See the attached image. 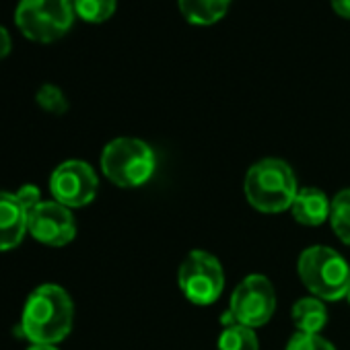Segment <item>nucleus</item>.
I'll list each match as a JSON object with an SVG mask.
<instances>
[{
  "instance_id": "nucleus-4",
  "label": "nucleus",
  "mask_w": 350,
  "mask_h": 350,
  "mask_svg": "<svg viewBox=\"0 0 350 350\" xmlns=\"http://www.w3.org/2000/svg\"><path fill=\"white\" fill-rule=\"evenodd\" d=\"M154 150L140 138H113L101 152V171L118 188L144 186L154 173Z\"/></svg>"
},
{
  "instance_id": "nucleus-23",
  "label": "nucleus",
  "mask_w": 350,
  "mask_h": 350,
  "mask_svg": "<svg viewBox=\"0 0 350 350\" xmlns=\"http://www.w3.org/2000/svg\"><path fill=\"white\" fill-rule=\"evenodd\" d=\"M346 299H348V303H350V286H348V293H346Z\"/></svg>"
},
{
  "instance_id": "nucleus-8",
  "label": "nucleus",
  "mask_w": 350,
  "mask_h": 350,
  "mask_svg": "<svg viewBox=\"0 0 350 350\" xmlns=\"http://www.w3.org/2000/svg\"><path fill=\"white\" fill-rule=\"evenodd\" d=\"M97 173L89 163L79 159L60 163L50 178V192L54 200L66 208H81L91 204L97 196Z\"/></svg>"
},
{
  "instance_id": "nucleus-22",
  "label": "nucleus",
  "mask_w": 350,
  "mask_h": 350,
  "mask_svg": "<svg viewBox=\"0 0 350 350\" xmlns=\"http://www.w3.org/2000/svg\"><path fill=\"white\" fill-rule=\"evenodd\" d=\"M27 350H58L54 344H31Z\"/></svg>"
},
{
  "instance_id": "nucleus-17",
  "label": "nucleus",
  "mask_w": 350,
  "mask_h": 350,
  "mask_svg": "<svg viewBox=\"0 0 350 350\" xmlns=\"http://www.w3.org/2000/svg\"><path fill=\"white\" fill-rule=\"evenodd\" d=\"M36 101L42 109H46L48 113H56V116H62L66 113L68 109V99L64 95V91L56 85H42L38 89V95H36Z\"/></svg>"
},
{
  "instance_id": "nucleus-15",
  "label": "nucleus",
  "mask_w": 350,
  "mask_h": 350,
  "mask_svg": "<svg viewBox=\"0 0 350 350\" xmlns=\"http://www.w3.org/2000/svg\"><path fill=\"white\" fill-rule=\"evenodd\" d=\"M329 225L334 233L350 245V188L342 190L334 196L332 200V211H329Z\"/></svg>"
},
{
  "instance_id": "nucleus-3",
  "label": "nucleus",
  "mask_w": 350,
  "mask_h": 350,
  "mask_svg": "<svg viewBox=\"0 0 350 350\" xmlns=\"http://www.w3.org/2000/svg\"><path fill=\"white\" fill-rule=\"evenodd\" d=\"M301 282L321 301H340L350 286V266L332 247L311 245L297 262Z\"/></svg>"
},
{
  "instance_id": "nucleus-13",
  "label": "nucleus",
  "mask_w": 350,
  "mask_h": 350,
  "mask_svg": "<svg viewBox=\"0 0 350 350\" xmlns=\"http://www.w3.org/2000/svg\"><path fill=\"white\" fill-rule=\"evenodd\" d=\"M182 15L194 25H213L225 17L231 0H178Z\"/></svg>"
},
{
  "instance_id": "nucleus-16",
  "label": "nucleus",
  "mask_w": 350,
  "mask_h": 350,
  "mask_svg": "<svg viewBox=\"0 0 350 350\" xmlns=\"http://www.w3.org/2000/svg\"><path fill=\"white\" fill-rule=\"evenodd\" d=\"M72 7L81 19L89 23H101L116 13L118 0H72Z\"/></svg>"
},
{
  "instance_id": "nucleus-18",
  "label": "nucleus",
  "mask_w": 350,
  "mask_h": 350,
  "mask_svg": "<svg viewBox=\"0 0 350 350\" xmlns=\"http://www.w3.org/2000/svg\"><path fill=\"white\" fill-rule=\"evenodd\" d=\"M284 350H336L334 344L329 340H325L323 336L319 334H301L297 332Z\"/></svg>"
},
{
  "instance_id": "nucleus-7",
  "label": "nucleus",
  "mask_w": 350,
  "mask_h": 350,
  "mask_svg": "<svg viewBox=\"0 0 350 350\" xmlns=\"http://www.w3.org/2000/svg\"><path fill=\"white\" fill-rule=\"evenodd\" d=\"M276 309V293L272 282L262 274L245 276L233 291L229 301V315L235 323L260 327L270 321Z\"/></svg>"
},
{
  "instance_id": "nucleus-20",
  "label": "nucleus",
  "mask_w": 350,
  "mask_h": 350,
  "mask_svg": "<svg viewBox=\"0 0 350 350\" xmlns=\"http://www.w3.org/2000/svg\"><path fill=\"white\" fill-rule=\"evenodd\" d=\"M11 48H13V40H11V33L7 31V27L0 25V60L7 58L11 54Z\"/></svg>"
},
{
  "instance_id": "nucleus-10",
  "label": "nucleus",
  "mask_w": 350,
  "mask_h": 350,
  "mask_svg": "<svg viewBox=\"0 0 350 350\" xmlns=\"http://www.w3.org/2000/svg\"><path fill=\"white\" fill-rule=\"evenodd\" d=\"M27 233V211L17 194L0 192V252L15 250Z\"/></svg>"
},
{
  "instance_id": "nucleus-5",
  "label": "nucleus",
  "mask_w": 350,
  "mask_h": 350,
  "mask_svg": "<svg viewBox=\"0 0 350 350\" xmlns=\"http://www.w3.org/2000/svg\"><path fill=\"white\" fill-rule=\"evenodd\" d=\"M75 15L72 0H19L15 21L27 40L50 44L68 33Z\"/></svg>"
},
{
  "instance_id": "nucleus-12",
  "label": "nucleus",
  "mask_w": 350,
  "mask_h": 350,
  "mask_svg": "<svg viewBox=\"0 0 350 350\" xmlns=\"http://www.w3.org/2000/svg\"><path fill=\"white\" fill-rule=\"evenodd\" d=\"M293 323L301 334H319L327 323V309L317 297H303L291 309Z\"/></svg>"
},
{
  "instance_id": "nucleus-1",
  "label": "nucleus",
  "mask_w": 350,
  "mask_h": 350,
  "mask_svg": "<svg viewBox=\"0 0 350 350\" xmlns=\"http://www.w3.org/2000/svg\"><path fill=\"white\" fill-rule=\"evenodd\" d=\"M75 323V305L70 295L58 284L38 286L25 301L21 313V332L31 344H58Z\"/></svg>"
},
{
  "instance_id": "nucleus-19",
  "label": "nucleus",
  "mask_w": 350,
  "mask_h": 350,
  "mask_svg": "<svg viewBox=\"0 0 350 350\" xmlns=\"http://www.w3.org/2000/svg\"><path fill=\"white\" fill-rule=\"evenodd\" d=\"M17 198H19V202L25 206V211L29 213L31 208H36L40 202H42V192H40V188L38 186H33V184H25L23 188H19L17 192Z\"/></svg>"
},
{
  "instance_id": "nucleus-9",
  "label": "nucleus",
  "mask_w": 350,
  "mask_h": 350,
  "mask_svg": "<svg viewBox=\"0 0 350 350\" xmlns=\"http://www.w3.org/2000/svg\"><path fill=\"white\" fill-rule=\"evenodd\" d=\"M27 233L44 245L62 247L77 237V223L64 204L56 200H42L27 213Z\"/></svg>"
},
{
  "instance_id": "nucleus-2",
  "label": "nucleus",
  "mask_w": 350,
  "mask_h": 350,
  "mask_svg": "<svg viewBox=\"0 0 350 350\" xmlns=\"http://www.w3.org/2000/svg\"><path fill=\"white\" fill-rule=\"evenodd\" d=\"M243 192L256 211L274 215L293 206L299 186L295 171L286 161L262 159L247 169Z\"/></svg>"
},
{
  "instance_id": "nucleus-14",
  "label": "nucleus",
  "mask_w": 350,
  "mask_h": 350,
  "mask_svg": "<svg viewBox=\"0 0 350 350\" xmlns=\"http://www.w3.org/2000/svg\"><path fill=\"white\" fill-rule=\"evenodd\" d=\"M217 350H260V344H258V336L254 327L231 323L229 327L221 332Z\"/></svg>"
},
{
  "instance_id": "nucleus-21",
  "label": "nucleus",
  "mask_w": 350,
  "mask_h": 350,
  "mask_svg": "<svg viewBox=\"0 0 350 350\" xmlns=\"http://www.w3.org/2000/svg\"><path fill=\"white\" fill-rule=\"evenodd\" d=\"M332 7L340 17L350 19V0H332Z\"/></svg>"
},
{
  "instance_id": "nucleus-11",
  "label": "nucleus",
  "mask_w": 350,
  "mask_h": 350,
  "mask_svg": "<svg viewBox=\"0 0 350 350\" xmlns=\"http://www.w3.org/2000/svg\"><path fill=\"white\" fill-rule=\"evenodd\" d=\"M329 211H332L329 198L317 188L299 190V194L291 206L295 221L305 227H317V225L329 221Z\"/></svg>"
},
{
  "instance_id": "nucleus-6",
  "label": "nucleus",
  "mask_w": 350,
  "mask_h": 350,
  "mask_svg": "<svg viewBox=\"0 0 350 350\" xmlns=\"http://www.w3.org/2000/svg\"><path fill=\"white\" fill-rule=\"evenodd\" d=\"M178 284L190 303L213 305L225 288V272L219 258L204 250H192L180 264Z\"/></svg>"
}]
</instances>
